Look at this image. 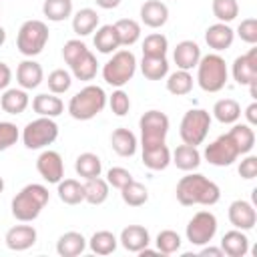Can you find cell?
Listing matches in <instances>:
<instances>
[{"label": "cell", "mask_w": 257, "mask_h": 257, "mask_svg": "<svg viewBox=\"0 0 257 257\" xmlns=\"http://www.w3.org/2000/svg\"><path fill=\"white\" fill-rule=\"evenodd\" d=\"M94 2H96V6H100L104 10H112V8H116L120 4V0H94Z\"/></svg>", "instance_id": "11a10c76"}, {"label": "cell", "mask_w": 257, "mask_h": 257, "mask_svg": "<svg viewBox=\"0 0 257 257\" xmlns=\"http://www.w3.org/2000/svg\"><path fill=\"white\" fill-rule=\"evenodd\" d=\"M169 40L161 32H153L143 40V56H167Z\"/></svg>", "instance_id": "7bdbcfd3"}, {"label": "cell", "mask_w": 257, "mask_h": 257, "mask_svg": "<svg viewBox=\"0 0 257 257\" xmlns=\"http://www.w3.org/2000/svg\"><path fill=\"white\" fill-rule=\"evenodd\" d=\"M133 181V175L124 169V167H110L106 171V183L108 187H114V189H122L124 185H128Z\"/></svg>", "instance_id": "c3c4849f"}, {"label": "cell", "mask_w": 257, "mask_h": 257, "mask_svg": "<svg viewBox=\"0 0 257 257\" xmlns=\"http://www.w3.org/2000/svg\"><path fill=\"white\" fill-rule=\"evenodd\" d=\"M98 26V14L92 8H80L72 16V30L76 36H88Z\"/></svg>", "instance_id": "d6a6232c"}, {"label": "cell", "mask_w": 257, "mask_h": 257, "mask_svg": "<svg viewBox=\"0 0 257 257\" xmlns=\"http://www.w3.org/2000/svg\"><path fill=\"white\" fill-rule=\"evenodd\" d=\"M48 199H50V193H48V189L44 185L30 183V185L22 187L14 195L12 205H10L12 217L16 221H20V223H30L42 213V209L46 207Z\"/></svg>", "instance_id": "7a4b0ae2"}, {"label": "cell", "mask_w": 257, "mask_h": 257, "mask_svg": "<svg viewBox=\"0 0 257 257\" xmlns=\"http://www.w3.org/2000/svg\"><path fill=\"white\" fill-rule=\"evenodd\" d=\"M199 255H203V257H207V255H211V257H225V253H223V249L221 247H203L201 251H199Z\"/></svg>", "instance_id": "db71d44e"}, {"label": "cell", "mask_w": 257, "mask_h": 257, "mask_svg": "<svg viewBox=\"0 0 257 257\" xmlns=\"http://www.w3.org/2000/svg\"><path fill=\"white\" fill-rule=\"evenodd\" d=\"M112 26H114V30L118 34L120 46H133L141 38V24L137 20H133V18H120Z\"/></svg>", "instance_id": "d590c367"}, {"label": "cell", "mask_w": 257, "mask_h": 257, "mask_svg": "<svg viewBox=\"0 0 257 257\" xmlns=\"http://www.w3.org/2000/svg\"><path fill=\"white\" fill-rule=\"evenodd\" d=\"M48 42V26L42 20H26L16 36V48L20 54L32 58L38 56Z\"/></svg>", "instance_id": "52a82bcc"}, {"label": "cell", "mask_w": 257, "mask_h": 257, "mask_svg": "<svg viewBox=\"0 0 257 257\" xmlns=\"http://www.w3.org/2000/svg\"><path fill=\"white\" fill-rule=\"evenodd\" d=\"M181 243H183L181 241V235L177 231H173V229H163L157 235V239H155L157 251L161 255H173V253H177L181 249Z\"/></svg>", "instance_id": "b9f144b4"}, {"label": "cell", "mask_w": 257, "mask_h": 257, "mask_svg": "<svg viewBox=\"0 0 257 257\" xmlns=\"http://www.w3.org/2000/svg\"><path fill=\"white\" fill-rule=\"evenodd\" d=\"M86 245L90 247V251H92L94 255H110V253H114V251H116L118 239H116V235H114L112 231L102 229V231L92 233V237L88 239V243H86Z\"/></svg>", "instance_id": "1f68e13d"}, {"label": "cell", "mask_w": 257, "mask_h": 257, "mask_svg": "<svg viewBox=\"0 0 257 257\" xmlns=\"http://www.w3.org/2000/svg\"><path fill=\"white\" fill-rule=\"evenodd\" d=\"M221 249L227 257H245L249 253V237L241 229H231L223 235Z\"/></svg>", "instance_id": "7402d4cb"}, {"label": "cell", "mask_w": 257, "mask_h": 257, "mask_svg": "<svg viewBox=\"0 0 257 257\" xmlns=\"http://www.w3.org/2000/svg\"><path fill=\"white\" fill-rule=\"evenodd\" d=\"M62 58L70 66V72L78 80H92L98 70L96 56L80 38H70L62 46Z\"/></svg>", "instance_id": "3957f363"}, {"label": "cell", "mask_w": 257, "mask_h": 257, "mask_svg": "<svg viewBox=\"0 0 257 257\" xmlns=\"http://www.w3.org/2000/svg\"><path fill=\"white\" fill-rule=\"evenodd\" d=\"M239 155L241 153H239V149H237V145H235V141L231 139L229 133L221 135L213 143H209L205 147V153H203L207 163L215 165V167H229V165H233L237 161Z\"/></svg>", "instance_id": "7c38bea8"}, {"label": "cell", "mask_w": 257, "mask_h": 257, "mask_svg": "<svg viewBox=\"0 0 257 257\" xmlns=\"http://www.w3.org/2000/svg\"><path fill=\"white\" fill-rule=\"evenodd\" d=\"M167 90L175 96H185L193 90V76L189 70H175L167 78Z\"/></svg>", "instance_id": "74e56055"}, {"label": "cell", "mask_w": 257, "mask_h": 257, "mask_svg": "<svg viewBox=\"0 0 257 257\" xmlns=\"http://www.w3.org/2000/svg\"><path fill=\"white\" fill-rule=\"evenodd\" d=\"M42 14L50 22H62L72 16V0H44Z\"/></svg>", "instance_id": "f35d334b"}, {"label": "cell", "mask_w": 257, "mask_h": 257, "mask_svg": "<svg viewBox=\"0 0 257 257\" xmlns=\"http://www.w3.org/2000/svg\"><path fill=\"white\" fill-rule=\"evenodd\" d=\"M141 72L149 80H163L169 74V60H167V56H143Z\"/></svg>", "instance_id": "836d02e7"}, {"label": "cell", "mask_w": 257, "mask_h": 257, "mask_svg": "<svg viewBox=\"0 0 257 257\" xmlns=\"http://www.w3.org/2000/svg\"><path fill=\"white\" fill-rule=\"evenodd\" d=\"M237 36L247 44H257V18H245L237 26Z\"/></svg>", "instance_id": "681fc988"}, {"label": "cell", "mask_w": 257, "mask_h": 257, "mask_svg": "<svg viewBox=\"0 0 257 257\" xmlns=\"http://www.w3.org/2000/svg\"><path fill=\"white\" fill-rule=\"evenodd\" d=\"M171 163H175L177 169L191 173V171H195V169L201 165V153L197 151V147L183 143V145H179V147L175 149V153H173V157H171Z\"/></svg>", "instance_id": "4316f807"}, {"label": "cell", "mask_w": 257, "mask_h": 257, "mask_svg": "<svg viewBox=\"0 0 257 257\" xmlns=\"http://www.w3.org/2000/svg\"><path fill=\"white\" fill-rule=\"evenodd\" d=\"M173 60L181 70H193L201 60V48L195 40H181L173 50Z\"/></svg>", "instance_id": "ac0fdd59"}, {"label": "cell", "mask_w": 257, "mask_h": 257, "mask_svg": "<svg viewBox=\"0 0 257 257\" xmlns=\"http://www.w3.org/2000/svg\"><path fill=\"white\" fill-rule=\"evenodd\" d=\"M229 78V70H227V62L221 54L211 52L201 56L199 64H197V82L205 92H219L225 88Z\"/></svg>", "instance_id": "5b68a950"}, {"label": "cell", "mask_w": 257, "mask_h": 257, "mask_svg": "<svg viewBox=\"0 0 257 257\" xmlns=\"http://www.w3.org/2000/svg\"><path fill=\"white\" fill-rule=\"evenodd\" d=\"M213 116L221 124H235L239 120V116H241V106L233 98H221L213 106Z\"/></svg>", "instance_id": "e575fe53"}, {"label": "cell", "mask_w": 257, "mask_h": 257, "mask_svg": "<svg viewBox=\"0 0 257 257\" xmlns=\"http://www.w3.org/2000/svg\"><path fill=\"white\" fill-rule=\"evenodd\" d=\"M229 221L235 229H241V231H249L255 227L257 223V211L255 207L245 201V199H237L229 205Z\"/></svg>", "instance_id": "9a60e30c"}, {"label": "cell", "mask_w": 257, "mask_h": 257, "mask_svg": "<svg viewBox=\"0 0 257 257\" xmlns=\"http://www.w3.org/2000/svg\"><path fill=\"white\" fill-rule=\"evenodd\" d=\"M118 243L131 251V253H139L143 251L145 247H149L151 243V235L149 231L143 227V225H128L120 231V237H118Z\"/></svg>", "instance_id": "ffe728a7"}, {"label": "cell", "mask_w": 257, "mask_h": 257, "mask_svg": "<svg viewBox=\"0 0 257 257\" xmlns=\"http://www.w3.org/2000/svg\"><path fill=\"white\" fill-rule=\"evenodd\" d=\"M36 171L40 173V177L46 181V183H52L56 185L62 177H64V163H62V157L60 153L56 151H42L36 159Z\"/></svg>", "instance_id": "4fadbf2b"}, {"label": "cell", "mask_w": 257, "mask_h": 257, "mask_svg": "<svg viewBox=\"0 0 257 257\" xmlns=\"http://www.w3.org/2000/svg\"><path fill=\"white\" fill-rule=\"evenodd\" d=\"M143 165L151 171H165L171 165V151L167 145L143 149Z\"/></svg>", "instance_id": "83f0119b"}, {"label": "cell", "mask_w": 257, "mask_h": 257, "mask_svg": "<svg viewBox=\"0 0 257 257\" xmlns=\"http://www.w3.org/2000/svg\"><path fill=\"white\" fill-rule=\"evenodd\" d=\"M58 139V124L50 116H38L30 120L22 131V143L30 151L44 149Z\"/></svg>", "instance_id": "ba28073f"}, {"label": "cell", "mask_w": 257, "mask_h": 257, "mask_svg": "<svg viewBox=\"0 0 257 257\" xmlns=\"http://www.w3.org/2000/svg\"><path fill=\"white\" fill-rule=\"evenodd\" d=\"M108 106L116 116H124L131 110V98L122 88H116L110 96H108Z\"/></svg>", "instance_id": "bcb514c9"}, {"label": "cell", "mask_w": 257, "mask_h": 257, "mask_svg": "<svg viewBox=\"0 0 257 257\" xmlns=\"http://www.w3.org/2000/svg\"><path fill=\"white\" fill-rule=\"evenodd\" d=\"M32 108L38 116H50V118H56L58 114H62L64 110V102L56 96V94H48V92H42V94H36L32 98Z\"/></svg>", "instance_id": "484cf974"}, {"label": "cell", "mask_w": 257, "mask_h": 257, "mask_svg": "<svg viewBox=\"0 0 257 257\" xmlns=\"http://www.w3.org/2000/svg\"><path fill=\"white\" fill-rule=\"evenodd\" d=\"M46 82H48V90L52 94H64L70 88V84H72V76L64 68H54L48 74V80Z\"/></svg>", "instance_id": "f6af8a7d"}, {"label": "cell", "mask_w": 257, "mask_h": 257, "mask_svg": "<svg viewBox=\"0 0 257 257\" xmlns=\"http://www.w3.org/2000/svg\"><path fill=\"white\" fill-rule=\"evenodd\" d=\"M106 92L98 84H86L68 100V114L74 120H90L106 106Z\"/></svg>", "instance_id": "277c9868"}, {"label": "cell", "mask_w": 257, "mask_h": 257, "mask_svg": "<svg viewBox=\"0 0 257 257\" xmlns=\"http://www.w3.org/2000/svg\"><path fill=\"white\" fill-rule=\"evenodd\" d=\"M211 10H213V16H215L219 22L229 24L231 20L237 18V14H239V4H237V0H213V2H211Z\"/></svg>", "instance_id": "ee69618b"}, {"label": "cell", "mask_w": 257, "mask_h": 257, "mask_svg": "<svg viewBox=\"0 0 257 257\" xmlns=\"http://www.w3.org/2000/svg\"><path fill=\"white\" fill-rule=\"evenodd\" d=\"M30 104V98L24 88H6L0 96V106L8 114H22Z\"/></svg>", "instance_id": "d4e9b609"}, {"label": "cell", "mask_w": 257, "mask_h": 257, "mask_svg": "<svg viewBox=\"0 0 257 257\" xmlns=\"http://www.w3.org/2000/svg\"><path fill=\"white\" fill-rule=\"evenodd\" d=\"M0 12H2V10H0Z\"/></svg>", "instance_id": "91938a15"}, {"label": "cell", "mask_w": 257, "mask_h": 257, "mask_svg": "<svg viewBox=\"0 0 257 257\" xmlns=\"http://www.w3.org/2000/svg\"><path fill=\"white\" fill-rule=\"evenodd\" d=\"M44 80V70L42 66L32 60V58H26L18 64L16 68V82L20 84V88L24 90H32L36 86H40V82Z\"/></svg>", "instance_id": "d6986e66"}, {"label": "cell", "mask_w": 257, "mask_h": 257, "mask_svg": "<svg viewBox=\"0 0 257 257\" xmlns=\"http://www.w3.org/2000/svg\"><path fill=\"white\" fill-rule=\"evenodd\" d=\"M58 199L66 205H78L84 201V185H80L76 179H60L58 183Z\"/></svg>", "instance_id": "4dcf8cb0"}, {"label": "cell", "mask_w": 257, "mask_h": 257, "mask_svg": "<svg viewBox=\"0 0 257 257\" xmlns=\"http://www.w3.org/2000/svg\"><path fill=\"white\" fill-rule=\"evenodd\" d=\"M211 128V114L205 108H191L183 114L181 126H179V137L185 145H201Z\"/></svg>", "instance_id": "9c48e42d"}, {"label": "cell", "mask_w": 257, "mask_h": 257, "mask_svg": "<svg viewBox=\"0 0 257 257\" xmlns=\"http://www.w3.org/2000/svg\"><path fill=\"white\" fill-rule=\"evenodd\" d=\"M177 201L183 207H193V205H205L211 207L215 203H219L221 199V189L217 183H213L211 179H207L201 173H189L185 177H181V181L177 183L175 189Z\"/></svg>", "instance_id": "6da1fadb"}, {"label": "cell", "mask_w": 257, "mask_h": 257, "mask_svg": "<svg viewBox=\"0 0 257 257\" xmlns=\"http://www.w3.org/2000/svg\"><path fill=\"white\" fill-rule=\"evenodd\" d=\"M18 137H20V133H18V126L14 122L0 120V151H6L12 145H16Z\"/></svg>", "instance_id": "7dc6e473"}, {"label": "cell", "mask_w": 257, "mask_h": 257, "mask_svg": "<svg viewBox=\"0 0 257 257\" xmlns=\"http://www.w3.org/2000/svg\"><path fill=\"white\" fill-rule=\"evenodd\" d=\"M231 74H233L235 82L243 84V86L257 80V48H249L245 54L237 56L233 60Z\"/></svg>", "instance_id": "5bb4252c"}, {"label": "cell", "mask_w": 257, "mask_h": 257, "mask_svg": "<svg viewBox=\"0 0 257 257\" xmlns=\"http://www.w3.org/2000/svg\"><path fill=\"white\" fill-rule=\"evenodd\" d=\"M247 86H249V92H251V98H257V80H253V82H249Z\"/></svg>", "instance_id": "9f6ffc18"}, {"label": "cell", "mask_w": 257, "mask_h": 257, "mask_svg": "<svg viewBox=\"0 0 257 257\" xmlns=\"http://www.w3.org/2000/svg\"><path fill=\"white\" fill-rule=\"evenodd\" d=\"M106 199H108L106 179H100V177L86 179V183H84V201L88 205H102Z\"/></svg>", "instance_id": "8d00e7d4"}, {"label": "cell", "mask_w": 257, "mask_h": 257, "mask_svg": "<svg viewBox=\"0 0 257 257\" xmlns=\"http://www.w3.org/2000/svg\"><path fill=\"white\" fill-rule=\"evenodd\" d=\"M120 197L128 207H141L149 201V189L143 183H137L135 179L120 189Z\"/></svg>", "instance_id": "60d3db41"}, {"label": "cell", "mask_w": 257, "mask_h": 257, "mask_svg": "<svg viewBox=\"0 0 257 257\" xmlns=\"http://www.w3.org/2000/svg\"><path fill=\"white\" fill-rule=\"evenodd\" d=\"M235 40V30L225 22H215L205 30V42L215 52L227 50Z\"/></svg>", "instance_id": "e0dca14e"}, {"label": "cell", "mask_w": 257, "mask_h": 257, "mask_svg": "<svg viewBox=\"0 0 257 257\" xmlns=\"http://www.w3.org/2000/svg\"><path fill=\"white\" fill-rule=\"evenodd\" d=\"M4 42H6V30H4L2 26H0V46H2Z\"/></svg>", "instance_id": "6f0895ef"}, {"label": "cell", "mask_w": 257, "mask_h": 257, "mask_svg": "<svg viewBox=\"0 0 257 257\" xmlns=\"http://www.w3.org/2000/svg\"><path fill=\"white\" fill-rule=\"evenodd\" d=\"M2 191H4V179L0 177V193H2Z\"/></svg>", "instance_id": "680465c9"}, {"label": "cell", "mask_w": 257, "mask_h": 257, "mask_svg": "<svg viewBox=\"0 0 257 257\" xmlns=\"http://www.w3.org/2000/svg\"><path fill=\"white\" fill-rule=\"evenodd\" d=\"M86 249V239L78 231H66L56 241V253L60 257H78Z\"/></svg>", "instance_id": "603a6c76"}, {"label": "cell", "mask_w": 257, "mask_h": 257, "mask_svg": "<svg viewBox=\"0 0 257 257\" xmlns=\"http://www.w3.org/2000/svg\"><path fill=\"white\" fill-rule=\"evenodd\" d=\"M139 128H141V149L165 145L169 133V116L155 108L147 110L139 120Z\"/></svg>", "instance_id": "30bf717a"}, {"label": "cell", "mask_w": 257, "mask_h": 257, "mask_svg": "<svg viewBox=\"0 0 257 257\" xmlns=\"http://www.w3.org/2000/svg\"><path fill=\"white\" fill-rule=\"evenodd\" d=\"M12 80V70L6 62H0V90H6Z\"/></svg>", "instance_id": "816d5d0a"}, {"label": "cell", "mask_w": 257, "mask_h": 257, "mask_svg": "<svg viewBox=\"0 0 257 257\" xmlns=\"http://www.w3.org/2000/svg\"><path fill=\"white\" fill-rule=\"evenodd\" d=\"M169 20V8L161 0H147L141 6V22L149 28H161Z\"/></svg>", "instance_id": "44dd1931"}, {"label": "cell", "mask_w": 257, "mask_h": 257, "mask_svg": "<svg viewBox=\"0 0 257 257\" xmlns=\"http://www.w3.org/2000/svg\"><path fill=\"white\" fill-rule=\"evenodd\" d=\"M245 116H247V124H249V126L257 124V102H255V100L245 108Z\"/></svg>", "instance_id": "f5cc1de1"}, {"label": "cell", "mask_w": 257, "mask_h": 257, "mask_svg": "<svg viewBox=\"0 0 257 257\" xmlns=\"http://www.w3.org/2000/svg\"><path fill=\"white\" fill-rule=\"evenodd\" d=\"M239 175H241V179H245V181H251V179H255V175H257V157H253V155H247L241 163H239Z\"/></svg>", "instance_id": "f907efd6"}, {"label": "cell", "mask_w": 257, "mask_h": 257, "mask_svg": "<svg viewBox=\"0 0 257 257\" xmlns=\"http://www.w3.org/2000/svg\"><path fill=\"white\" fill-rule=\"evenodd\" d=\"M137 72V56L131 50H116L102 66V78L110 86H124Z\"/></svg>", "instance_id": "8992f818"}, {"label": "cell", "mask_w": 257, "mask_h": 257, "mask_svg": "<svg viewBox=\"0 0 257 257\" xmlns=\"http://www.w3.org/2000/svg\"><path fill=\"white\" fill-rule=\"evenodd\" d=\"M231 139L235 141L237 149L241 155L251 153V149L255 147V131L249 124H233V128L229 131Z\"/></svg>", "instance_id": "ab89813d"}, {"label": "cell", "mask_w": 257, "mask_h": 257, "mask_svg": "<svg viewBox=\"0 0 257 257\" xmlns=\"http://www.w3.org/2000/svg\"><path fill=\"white\" fill-rule=\"evenodd\" d=\"M92 42H94V48H96L100 54H112V52H116V48L120 46L118 34H116V30H114L112 24L100 26V28L96 30Z\"/></svg>", "instance_id": "f546056e"}, {"label": "cell", "mask_w": 257, "mask_h": 257, "mask_svg": "<svg viewBox=\"0 0 257 257\" xmlns=\"http://www.w3.org/2000/svg\"><path fill=\"white\" fill-rule=\"evenodd\" d=\"M217 233V217L211 213V211H199L195 213L189 223H187V229H185V235H187V241L191 245H207L213 241Z\"/></svg>", "instance_id": "8fae6325"}, {"label": "cell", "mask_w": 257, "mask_h": 257, "mask_svg": "<svg viewBox=\"0 0 257 257\" xmlns=\"http://www.w3.org/2000/svg\"><path fill=\"white\" fill-rule=\"evenodd\" d=\"M110 147L112 151L118 155V157H133L137 153V137L133 131L120 126V128H114L112 135H110Z\"/></svg>", "instance_id": "cb8c5ba5"}, {"label": "cell", "mask_w": 257, "mask_h": 257, "mask_svg": "<svg viewBox=\"0 0 257 257\" xmlns=\"http://www.w3.org/2000/svg\"><path fill=\"white\" fill-rule=\"evenodd\" d=\"M38 239V233L32 225H14L6 231V247L10 251H26L30 249Z\"/></svg>", "instance_id": "2e32d148"}, {"label": "cell", "mask_w": 257, "mask_h": 257, "mask_svg": "<svg viewBox=\"0 0 257 257\" xmlns=\"http://www.w3.org/2000/svg\"><path fill=\"white\" fill-rule=\"evenodd\" d=\"M74 171L78 177H82L84 181L86 179H94V177H100L102 173V161L98 155L94 153H82L76 157L74 161Z\"/></svg>", "instance_id": "f1b7e54d"}]
</instances>
